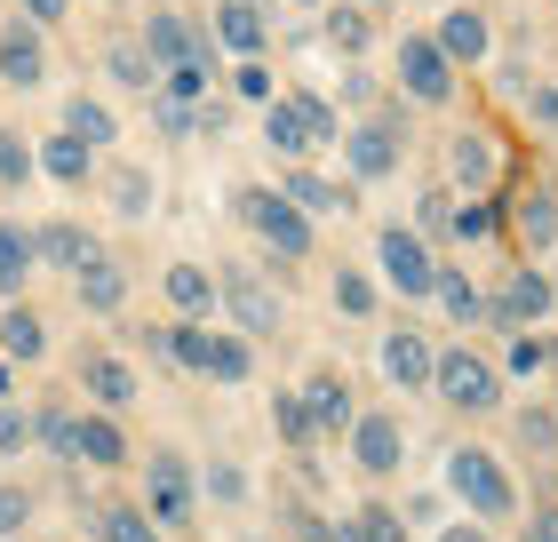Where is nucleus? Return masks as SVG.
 I'll use <instances>...</instances> for the list:
<instances>
[{
  "instance_id": "f257e3e1",
  "label": "nucleus",
  "mask_w": 558,
  "mask_h": 542,
  "mask_svg": "<svg viewBox=\"0 0 558 542\" xmlns=\"http://www.w3.org/2000/svg\"><path fill=\"white\" fill-rule=\"evenodd\" d=\"M447 486L478 510V519H511V510H519L511 479H502V462L478 455V447H454V455H447Z\"/></svg>"
},
{
  "instance_id": "f03ea898",
  "label": "nucleus",
  "mask_w": 558,
  "mask_h": 542,
  "mask_svg": "<svg viewBox=\"0 0 558 542\" xmlns=\"http://www.w3.org/2000/svg\"><path fill=\"white\" fill-rule=\"evenodd\" d=\"M375 264H384V279H391L408 303H415V296H439V264H430V248L415 240L408 224H391L384 240H375Z\"/></svg>"
},
{
  "instance_id": "7ed1b4c3",
  "label": "nucleus",
  "mask_w": 558,
  "mask_h": 542,
  "mask_svg": "<svg viewBox=\"0 0 558 542\" xmlns=\"http://www.w3.org/2000/svg\"><path fill=\"white\" fill-rule=\"evenodd\" d=\"M144 48H151V64H160V72H184V64L216 72V48H208V33H199L192 16H175V9H160V16L144 24Z\"/></svg>"
},
{
  "instance_id": "20e7f679",
  "label": "nucleus",
  "mask_w": 558,
  "mask_h": 542,
  "mask_svg": "<svg viewBox=\"0 0 558 542\" xmlns=\"http://www.w3.org/2000/svg\"><path fill=\"white\" fill-rule=\"evenodd\" d=\"M240 216L256 224L279 255H303V248H312V216H303L288 192H240Z\"/></svg>"
},
{
  "instance_id": "39448f33",
  "label": "nucleus",
  "mask_w": 558,
  "mask_h": 542,
  "mask_svg": "<svg viewBox=\"0 0 558 542\" xmlns=\"http://www.w3.org/2000/svg\"><path fill=\"white\" fill-rule=\"evenodd\" d=\"M216 296H223V312H232V327H240V335H271V327H279V296H271L247 264H223Z\"/></svg>"
},
{
  "instance_id": "423d86ee",
  "label": "nucleus",
  "mask_w": 558,
  "mask_h": 542,
  "mask_svg": "<svg viewBox=\"0 0 558 542\" xmlns=\"http://www.w3.org/2000/svg\"><path fill=\"white\" fill-rule=\"evenodd\" d=\"M144 503H151V519H160V527H192V471H184V455H151Z\"/></svg>"
},
{
  "instance_id": "0eeeda50",
  "label": "nucleus",
  "mask_w": 558,
  "mask_h": 542,
  "mask_svg": "<svg viewBox=\"0 0 558 542\" xmlns=\"http://www.w3.org/2000/svg\"><path fill=\"white\" fill-rule=\"evenodd\" d=\"M175 359L216 383H240L247 375V344H232V335H208V327H175Z\"/></svg>"
},
{
  "instance_id": "6e6552de",
  "label": "nucleus",
  "mask_w": 558,
  "mask_h": 542,
  "mask_svg": "<svg viewBox=\"0 0 558 542\" xmlns=\"http://www.w3.org/2000/svg\"><path fill=\"white\" fill-rule=\"evenodd\" d=\"M399 81H408V96H423V105H447V88H454V64H447V48L439 40H399Z\"/></svg>"
},
{
  "instance_id": "1a4fd4ad",
  "label": "nucleus",
  "mask_w": 558,
  "mask_h": 542,
  "mask_svg": "<svg viewBox=\"0 0 558 542\" xmlns=\"http://www.w3.org/2000/svg\"><path fill=\"white\" fill-rule=\"evenodd\" d=\"M430 383H439V399L471 407V415H478V407H495V399H502V392H495V368H487V359H471V351H447V359H439V375H430Z\"/></svg>"
},
{
  "instance_id": "9d476101",
  "label": "nucleus",
  "mask_w": 558,
  "mask_h": 542,
  "mask_svg": "<svg viewBox=\"0 0 558 542\" xmlns=\"http://www.w3.org/2000/svg\"><path fill=\"white\" fill-rule=\"evenodd\" d=\"M384 375L399 383V392H423V383L439 375V359H430V344H423L415 327H399L391 344H384Z\"/></svg>"
},
{
  "instance_id": "9b49d317",
  "label": "nucleus",
  "mask_w": 558,
  "mask_h": 542,
  "mask_svg": "<svg viewBox=\"0 0 558 542\" xmlns=\"http://www.w3.org/2000/svg\"><path fill=\"white\" fill-rule=\"evenodd\" d=\"M351 455H360V471H375V479H391L399 462V423L391 415H360V438H351Z\"/></svg>"
},
{
  "instance_id": "f8f14e48",
  "label": "nucleus",
  "mask_w": 558,
  "mask_h": 542,
  "mask_svg": "<svg viewBox=\"0 0 558 542\" xmlns=\"http://www.w3.org/2000/svg\"><path fill=\"white\" fill-rule=\"evenodd\" d=\"M550 296H558V288H550L543 272H511V288H502V312H495V320H502V327H535V320L550 312Z\"/></svg>"
},
{
  "instance_id": "ddd939ff",
  "label": "nucleus",
  "mask_w": 558,
  "mask_h": 542,
  "mask_svg": "<svg viewBox=\"0 0 558 542\" xmlns=\"http://www.w3.org/2000/svg\"><path fill=\"white\" fill-rule=\"evenodd\" d=\"M120 296H129V279H120V264H112V255H81V303H88V312H120Z\"/></svg>"
},
{
  "instance_id": "4468645a",
  "label": "nucleus",
  "mask_w": 558,
  "mask_h": 542,
  "mask_svg": "<svg viewBox=\"0 0 558 542\" xmlns=\"http://www.w3.org/2000/svg\"><path fill=\"white\" fill-rule=\"evenodd\" d=\"M288 200L303 216H351V184H327V176H312V168L288 176Z\"/></svg>"
},
{
  "instance_id": "2eb2a0df",
  "label": "nucleus",
  "mask_w": 558,
  "mask_h": 542,
  "mask_svg": "<svg viewBox=\"0 0 558 542\" xmlns=\"http://www.w3.org/2000/svg\"><path fill=\"white\" fill-rule=\"evenodd\" d=\"M439 48H447V64H478V57H487V16H478V9H454V16L439 24Z\"/></svg>"
},
{
  "instance_id": "dca6fc26",
  "label": "nucleus",
  "mask_w": 558,
  "mask_h": 542,
  "mask_svg": "<svg viewBox=\"0 0 558 542\" xmlns=\"http://www.w3.org/2000/svg\"><path fill=\"white\" fill-rule=\"evenodd\" d=\"M511 224H519L526 248H550V240H558V200H550V192H519V200H511Z\"/></svg>"
},
{
  "instance_id": "f3484780",
  "label": "nucleus",
  "mask_w": 558,
  "mask_h": 542,
  "mask_svg": "<svg viewBox=\"0 0 558 542\" xmlns=\"http://www.w3.org/2000/svg\"><path fill=\"white\" fill-rule=\"evenodd\" d=\"M40 72H48L40 40H33V33H24V24H16V33L0 40V81H16V88H40Z\"/></svg>"
},
{
  "instance_id": "a211bd4d",
  "label": "nucleus",
  "mask_w": 558,
  "mask_h": 542,
  "mask_svg": "<svg viewBox=\"0 0 558 542\" xmlns=\"http://www.w3.org/2000/svg\"><path fill=\"white\" fill-rule=\"evenodd\" d=\"M343 152H351V168H360V176H391V168H399L391 128H351V136H343Z\"/></svg>"
},
{
  "instance_id": "6ab92c4d",
  "label": "nucleus",
  "mask_w": 558,
  "mask_h": 542,
  "mask_svg": "<svg viewBox=\"0 0 558 542\" xmlns=\"http://www.w3.org/2000/svg\"><path fill=\"white\" fill-rule=\"evenodd\" d=\"M216 40L240 48V57H256V48H264V16L247 9V0H223V9H216Z\"/></svg>"
},
{
  "instance_id": "aec40b11",
  "label": "nucleus",
  "mask_w": 558,
  "mask_h": 542,
  "mask_svg": "<svg viewBox=\"0 0 558 542\" xmlns=\"http://www.w3.org/2000/svg\"><path fill=\"white\" fill-rule=\"evenodd\" d=\"M81 462H96V471L129 462V438H120V423H112V415H88V423H81Z\"/></svg>"
},
{
  "instance_id": "412c9836",
  "label": "nucleus",
  "mask_w": 558,
  "mask_h": 542,
  "mask_svg": "<svg viewBox=\"0 0 558 542\" xmlns=\"http://www.w3.org/2000/svg\"><path fill=\"white\" fill-rule=\"evenodd\" d=\"M33 255H40V240L33 231H16V224H0V288H24V272H33Z\"/></svg>"
},
{
  "instance_id": "4be33fe9",
  "label": "nucleus",
  "mask_w": 558,
  "mask_h": 542,
  "mask_svg": "<svg viewBox=\"0 0 558 542\" xmlns=\"http://www.w3.org/2000/svg\"><path fill=\"white\" fill-rule=\"evenodd\" d=\"M264 144L271 152H288V160H303V152H312V136H303V120H295V105H264Z\"/></svg>"
},
{
  "instance_id": "5701e85b",
  "label": "nucleus",
  "mask_w": 558,
  "mask_h": 542,
  "mask_svg": "<svg viewBox=\"0 0 558 542\" xmlns=\"http://www.w3.org/2000/svg\"><path fill=\"white\" fill-rule=\"evenodd\" d=\"M88 399L96 407H129L136 399V375L120 368V359H88Z\"/></svg>"
},
{
  "instance_id": "b1692460",
  "label": "nucleus",
  "mask_w": 558,
  "mask_h": 542,
  "mask_svg": "<svg viewBox=\"0 0 558 542\" xmlns=\"http://www.w3.org/2000/svg\"><path fill=\"white\" fill-rule=\"evenodd\" d=\"M439 303L454 312V327H478V320H495V312H487V296H478L463 272H439Z\"/></svg>"
},
{
  "instance_id": "393cba45",
  "label": "nucleus",
  "mask_w": 558,
  "mask_h": 542,
  "mask_svg": "<svg viewBox=\"0 0 558 542\" xmlns=\"http://www.w3.org/2000/svg\"><path fill=\"white\" fill-rule=\"evenodd\" d=\"M0 344H9V359H40V351H48V335H40V312L9 303V320H0Z\"/></svg>"
},
{
  "instance_id": "a878e982",
  "label": "nucleus",
  "mask_w": 558,
  "mask_h": 542,
  "mask_svg": "<svg viewBox=\"0 0 558 542\" xmlns=\"http://www.w3.org/2000/svg\"><path fill=\"white\" fill-rule=\"evenodd\" d=\"M168 303H175V312H208V303H216V279L199 272V264H175V272H168Z\"/></svg>"
},
{
  "instance_id": "bb28decb",
  "label": "nucleus",
  "mask_w": 558,
  "mask_h": 542,
  "mask_svg": "<svg viewBox=\"0 0 558 542\" xmlns=\"http://www.w3.org/2000/svg\"><path fill=\"white\" fill-rule=\"evenodd\" d=\"M447 160H454V176H471V184H495V144L487 136H454Z\"/></svg>"
},
{
  "instance_id": "cd10ccee",
  "label": "nucleus",
  "mask_w": 558,
  "mask_h": 542,
  "mask_svg": "<svg viewBox=\"0 0 558 542\" xmlns=\"http://www.w3.org/2000/svg\"><path fill=\"white\" fill-rule=\"evenodd\" d=\"M271 423L288 431V447H312V431H319V415H312V399H303V392H279Z\"/></svg>"
},
{
  "instance_id": "c85d7f7f",
  "label": "nucleus",
  "mask_w": 558,
  "mask_h": 542,
  "mask_svg": "<svg viewBox=\"0 0 558 542\" xmlns=\"http://www.w3.org/2000/svg\"><path fill=\"white\" fill-rule=\"evenodd\" d=\"M64 136H81L88 152H96V144H112V112H105V105H88V96H72V112H64Z\"/></svg>"
},
{
  "instance_id": "c756f323",
  "label": "nucleus",
  "mask_w": 558,
  "mask_h": 542,
  "mask_svg": "<svg viewBox=\"0 0 558 542\" xmlns=\"http://www.w3.org/2000/svg\"><path fill=\"white\" fill-rule=\"evenodd\" d=\"M303 399H312V415H319L327 431H343V423H351V399H343V375H312V392H303Z\"/></svg>"
},
{
  "instance_id": "7c9ffc66",
  "label": "nucleus",
  "mask_w": 558,
  "mask_h": 542,
  "mask_svg": "<svg viewBox=\"0 0 558 542\" xmlns=\"http://www.w3.org/2000/svg\"><path fill=\"white\" fill-rule=\"evenodd\" d=\"M40 168L57 176V184H81V176H88V144L81 136H57V144L40 152Z\"/></svg>"
},
{
  "instance_id": "2f4dec72",
  "label": "nucleus",
  "mask_w": 558,
  "mask_h": 542,
  "mask_svg": "<svg viewBox=\"0 0 558 542\" xmlns=\"http://www.w3.org/2000/svg\"><path fill=\"white\" fill-rule=\"evenodd\" d=\"M96 534L105 542H160V527H151L144 510H96Z\"/></svg>"
},
{
  "instance_id": "473e14b6",
  "label": "nucleus",
  "mask_w": 558,
  "mask_h": 542,
  "mask_svg": "<svg viewBox=\"0 0 558 542\" xmlns=\"http://www.w3.org/2000/svg\"><path fill=\"white\" fill-rule=\"evenodd\" d=\"M151 48H136V40H112V81H129V88H151Z\"/></svg>"
},
{
  "instance_id": "72a5a7b5",
  "label": "nucleus",
  "mask_w": 558,
  "mask_h": 542,
  "mask_svg": "<svg viewBox=\"0 0 558 542\" xmlns=\"http://www.w3.org/2000/svg\"><path fill=\"white\" fill-rule=\"evenodd\" d=\"M112 208H120V216H144V208H151V176H144V168H120V176H112Z\"/></svg>"
},
{
  "instance_id": "f704fd0d",
  "label": "nucleus",
  "mask_w": 558,
  "mask_h": 542,
  "mask_svg": "<svg viewBox=\"0 0 558 542\" xmlns=\"http://www.w3.org/2000/svg\"><path fill=\"white\" fill-rule=\"evenodd\" d=\"M288 105H295V120H303V136H312V144H336V136H343L336 112H327L319 96H288Z\"/></svg>"
},
{
  "instance_id": "c9c22d12",
  "label": "nucleus",
  "mask_w": 558,
  "mask_h": 542,
  "mask_svg": "<svg viewBox=\"0 0 558 542\" xmlns=\"http://www.w3.org/2000/svg\"><path fill=\"white\" fill-rule=\"evenodd\" d=\"M33 240H40V255H57V264H81V255H88V240L72 224H48V231H33Z\"/></svg>"
},
{
  "instance_id": "e433bc0d",
  "label": "nucleus",
  "mask_w": 558,
  "mask_h": 542,
  "mask_svg": "<svg viewBox=\"0 0 558 542\" xmlns=\"http://www.w3.org/2000/svg\"><path fill=\"white\" fill-rule=\"evenodd\" d=\"M327 40H336L343 57H360V48H367V16L360 9H336V16H327Z\"/></svg>"
},
{
  "instance_id": "4c0bfd02",
  "label": "nucleus",
  "mask_w": 558,
  "mask_h": 542,
  "mask_svg": "<svg viewBox=\"0 0 558 542\" xmlns=\"http://www.w3.org/2000/svg\"><path fill=\"white\" fill-rule=\"evenodd\" d=\"M24 168H33V152H24L9 128H0V184H24Z\"/></svg>"
},
{
  "instance_id": "58836bf2",
  "label": "nucleus",
  "mask_w": 558,
  "mask_h": 542,
  "mask_svg": "<svg viewBox=\"0 0 558 542\" xmlns=\"http://www.w3.org/2000/svg\"><path fill=\"white\" fill-rule=\"evenodd\" d=\"M24 519H33V495H24V486H0V534H16Z\"/></svg>"
},
{
  "instance_id": "ea45409f",
  "label": "nucleus",
  "mask_w": 558,
  "mask_h": 542,
  "mask_svg": "<svg viewBox=\"0 0 558 542\" xmlns=\"http://www.w3.org/2000/svg\"><path fill=\"white\" fill-rule=\"evenodd\" d=\"M336 303H343V312H375V288H367L360 272H343V279H336Z\"/></svg>"
},
{
  "instance_id": "a19ab883",
  "label": "nucleus",
  "mask_w": 558,
  "mask_h": 542,
  "mask_svg": "<svg viewBox=\"0 0 558 542\" xmlns=\"http://www.w3.org/2000/svg\"><path fill=\"white\" fill-rule=\"evenodd\" d=\"M543 359H550V344H543V335H511V368H519V375H535Z\"/></svg>"
},
{
  "instance_id": "79ce46f5",
  "label": "nucleus",
  "mask_w": 558,
  "mask_h": 542,
  "mask_svg": "<svg viewBox=\"0 0 558 542\" xmlns=\"http://www.w3.org/2000/svg\"><path fill=\"white\" fill-rule=\"evenodd\" d=\"M232 81H240V96H256V105H271V72H264L256 57H247V64L232 72Z\"/></svg>"
},
{
  "instance_id": "37998d69",
  "label": "nucleus",
  "mask_w": 558,
  "mask_h": 542,
  "mask_svg": "<svg viewBox=\"0 0 558 542\" xmlns=\"http://www.w3.org/2000/svg\"><path fill=\"white\" fill-rule=\"evenodd\" d=\"M360 527H367L375 542H408V527H399V510H360Z\"/></svg>"
},
{
  "instance_id": "c03bdc74",
  "label": "nucleus",
  "mask_w": 558,
  "mask_h": 542,
  "mask_svg": "<svg viewBox=\"0 0 558 542\" xmlns=\"http://www.w3.org/2000/svg\"><path fill=\"white\" fill-rule=\"evenodd\" d=\"M495 224H502V216H495V208H478V200H471V208H463V216H454V231H463V240H487V231H495Z\"/></svg>"
},
{
  "instance_id": "a18cd8bd",
  "label": "nucleus",
  "mask_w": 558,
  "mask_h": 542,
  "mask_svg": "<svg viewBox=\"0 0 558 542\" xmlns=\"http://www.w3.org/2000/svg\"><path fill=\"white\" fill-rule=\"evenodd\" d=\"M24 438H33V423H24V415H16V407H0V455H16V447H24Z\"/></svg>"
},
{
  "instance_id": "49530a36",
  "label": "nucleus",
  "mask_w": 558,
  "mask_h": 542,
  "mask_svg": "<svg viewBox=\"0 0 558 542\" xmlns=\"http://www.w3.org/2000/svg\"><path fill=\"white\" fill-rule=\"evenodd\" d=\"M151 120H160L168 136H184V128H192V112H184V96H160V105H151Z\"/></svg>"
},
{
  "instance_id": "de8ad7c7",
  "label": "nucleus",
  "mask_w": 558,
  "mask_h": 542,
  "mask_svg": "<svg viewBox=\"0 0 558 542\" xmlns=\"http://www.w3.org/2000/svg\"><path fill=\"white\" fill-rule=\"evenodd\" d=\"M24 9H33V24H64V16H72L64 0H24Z\"/></svg>"
},
{
  "instance_id": "09e8293b",
  "label": "nucleus",
  "mask_w": 558,
  "mask_h": 542,
  "mask_svg": "<svg viewBox=\"0 0 558 542\" xmlns=\"http://www.w3.org/2000/svg\"><path fill=\"white\" fill-rule=\"evenodd\" d=\"M526 542H558V510H543V519H526Z\"/></svg>"
},
{
  "instance_id": "8fccbe9b",
  "label": "nucleus",
  "mask_w": 558,
  "mask_h": 542,
  "mask_svg": "<svg viewBox=\"0 0 558 542\" xmlns=\"http://www.w3.org/2000/svg\"><path fill=\"white\" fill-rule=\"evenodd\" d=\"M535 112H543V120H558V88H535Z\"/></svg>"
},
{
  "instance_id": "3c124183",
  "label": "nucleus",
  "mask_w": 558,
  "mask_h": 542,
  "mask_svg": "<svg viewBox=\"0 0 558 542\" xmlns=\"http://www.w3.org/2000/svg\"><path fill=\"white\" fill-rule=\"evenodd\" d=\"M336 542H375V534H367L360 519H343V527H336Z\"/></svg>"
},
{
  "instance_id": "603ef678",
  "label": "nucleus",
  "mask_w": 558,
  "mask_h": 542,
  "mask_svg": "<svg viewBox=\"0 0 558 542\" xmlns=\"http://www.w3.org/2000/svg\"><path fill=\"white\" fill-rule=\"evenodd\" d=\"M439 542H487V534H478V527H447Z\"/></svg>"
},
{
  "instance_id": "864d4df0",
  "label": "nucleus",
  "mask_w": 558,
  "mask_h": 542,
  "mask_svg": "<svg viewBox=\"0 0 558 542\" xmlns=\"http://www.w3.org/2000/svg\"><path fill=\"white\" fill-rule=\"evenodd\" d=\"M295 9H319V0H295Z\"/></svg>"
}]
</instances>
